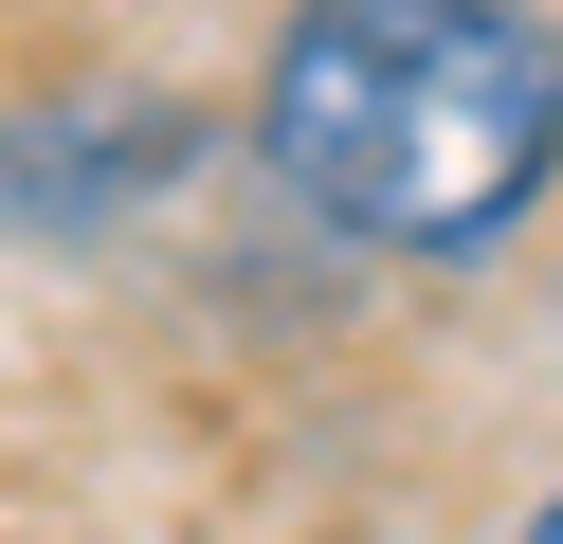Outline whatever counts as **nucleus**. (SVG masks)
Masks as SVG:
<instances>
[{"mask_svg":"<svg viewBox=\"0 0 563 544\" xmlns=\"http://www.w3.org/2000/svg\"><path fill=\"white\" fill-rule=\"evenodd\" d=\"M255 181L364 273H490L563 181L545 0H291L236 91Z\"/></svg>","mask_w":563,"mask_h":544,"instance_id":"1","label":"nucleus"},{"mask_svg":"<svg viewBox=\"0 0 563 544\" xmlns=\"http://www.w3.org/2000/svg\"><path fill=\"white\" fill-rule=\"evenodd\" d=\"M200 164H219V109L200 91H146V73L19 91L0 109V236L19 254H110V236H146Z\"/></svg>","mask_w":563,"mask_h":544,"instance_id":"2","label":"nucleus"},{"mask_svg":"<svg viewBox=\"0 0 563 544\" xmlns=\"http://www.w3.org/2000/svg\"><path fill=\"white\" fill-rule=\"evenodd\" d=\"M509 544H563V490H545V508H527V526H509Z\"/></svg>","mask_w":563,"mask_h":544,"instance_id":"3","label":"nucleus"}]
</instances>
